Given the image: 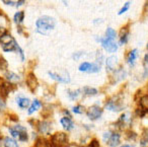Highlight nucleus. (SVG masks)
<instances>
[{
    "label": "nucleus",
    "mask_w": 148,
    "mask_h": 147,
    "mask_svg": "<svg viewBox=\"0 0 148 147\" xmlns=\"http://www.w3.org/2000/svg\"><path fill=\"white\" fill-rule=\"evenodd\" d=\"M106 36H107V39H109V40H115V38H116V32H115V30H113L112 27H108L107 29V31H106Z\"/></svg>",
    "instance_id": "22"
},
{
    "label": "nucleus",
    "mask_w": 148,
    "mask_h": 147,
    "mask_svg": "<svg viewBox=\"0 0 148 147\" xmlns=\"http://www.w3.org/2000/svg\"><path fill=\"white\" fill-rule=\"evenodd\" d=\"M147 48H148V44H147Z\"/></svg>",
    "instance_id": "46"
},
{
    "label": "nucleus",
    "mask_w": 148,
    "mask_h": 147,
    "mask_svg": "<svg viewBox=\"0 0 148 147\" xmlns=\"http://www.w3.org/2000/svg\"><path fill=\"white\" fill-rule=\"evenodd\" d=\"M53 147H65L67 145V136L64 133H56L51 139Z\"/></svg>",
    "instance_id": "2"
},
{
    "label": "nucleus",
    "mask_w": 148,
    "mask_h": 147,
    "mask_svg": "<svg viewBox=\"0 0 148 147\" xmlns=\"http://www.w3.org/2000/svg\"><path fill=\"white\" fill-rule=\"evenodd\" d=\"M17 47L16 43H15V41L11 42L10 44H7V45H3L2 46V49L4 50L5 52H9V51H13V50H15Z\"/></svg>",
    "instance_id": "20"
},
{
    "label": "nucleus",
    "mask_w": 148,
    "mask_h": 147,
    "mask_svg": "<svg viewBox=\"0 0 148 147\" xmlns=\"http://www.w3.org/2000/svg\"><path fill=\"white\" fill-rule=\"evenodd\" d=\"M106 108L110 111H113V112H119V111L122 110V106L114 102H110L108 104H106Z\"/></svg>",
    "instance_id": "11"
},
{
    "label": "nucleus",
    "mask_w": 148,
    "mask_h": 147,
    "mask_svg": "<svg viewBox=\"0 0 148 147\" xmlns=\"http://www.w3.org/2000/svg\"><path fill=\"white\" fill-rule=\"evenodd\" d=\"M42 106V104L39 102L38 100H35L33 102V104H32L31 109L29 110V114H33L34 112H36V111L38 110V109H40Z\"/></svg>",
    "instance_id": "21"
},
{
    "label": "nucleus",
    "mask_w": 148,
    "mask_h": 147,
    "mask_svg": "<svg viewBox=\"0 0 148 147\" xmlns=\"http://www.w3.org/2000/svg\"><path fill=\"white\" fill-rule=\"evenodd\" d=\"M81 55H82V53H81V52H80V53H76V54H74V55H73V58H74L75 60H77L79 57H80Z\"/></svg>",
    "instance_id": "39"
},
{
    "label": "nucleus",
    "mask_w": 148,
    "mask_h": 147,
    "mask_svg": "<svg viewBox=\"0 0 148 147\" xmlns=\"http://www.w3.org/2000/svg\"><path fill=\"white\" fill-rule=\"evenodd\" d=\"M23 17H25V12L23 11H18V12L15 13L14 15V21L16 23H19L23 21Z\"/></svg>",
    "instance_id": "23"
},
{
    "label": "nucleus",
    "mask_w": 148,
    "mask_h": 147,
    "mask_svg": "<svg viewBox=\"0 0 148 147\" xmlns=\"http://www.w3.org/2000/svg\"><path fill=\"white\" fill-rule=\"evenodd\" d=\"M137 56H138V51L136 49H134L133 51L130 52L129 57H128V62H129L130 65H133L134 62H135V59L137 58Z\"/></svg>",
    "instance_id": "16"
},
{
    "label": "nucleus",
    "mask_w": 148,
    "mask_h": 147,
    "mask_svg": "<svg viewBox=\"0 0 148 147\" xmlns=\"http://www.w3.org/2000/svg\"><path fill=\"white\" fill-rule=\"evenodd\" d=\"M127 41H128V36L121 38V40H120V45H124V44L127 43Z\"/></svg>",
    "instance_id": "38"
},
{
    "label": "nucleus",
    "mask_w": 148,
    "mask_h": 147,
    "mask_svg": "<svg viewBox=\"0 0 148 147\" xmlns=\"http://www.w3.org/2000/svg\"><path fill=\"white\" fill-rule=\"evenodd\" d=\"M6 78L8 81L12 82V83H15V82L19 81V77L18 75H16L13 72H6Z\"/></svg>",
    "instance_id": "14"
},
{
    "label": "nucleus",
    "mask_w": 148,
    "mask_h": 147,
    "mask_svg": "<svg viewBox=\"0 0 148 147\" xmlns=\"http://www.w3.org/2000/svg\"><path fill=\"white\" fill-rule=\"evenodd\" d=\"M27 84L29 86V88L31 90H35L38 86V81H37V78L35 77L33 73H31L27 78Z\"/></svg>",
    "instance_id": "6"
},
{
    "label": "nucleus",
    "mask_w": 148,
    "mask_h": 147,
    "mask_svg": "<svg viewBox=\"0 0 148 147\" xmlns=\"http://www.w3.org/2000/svg\"><path fill=\"white\" fill-rule=\"evenodd\" d=\"M49 75L52 79L57 80V81H59V82H64V83H66V82L70 81V78H69V76H68L67 73L64 74V75H60V74H57L53 71H49Z\"/></svg>",
    "instance_id": "5"
},
{
    "label": "nucleus",
    "mask_w": 148,
    "mask_h": 147,
    "mask_svg": "<svg viewBox=\"0 0 148 147\" xmlns=\"http://www.w3.org/2000/svg\"><path fill=\"white\" fill-rule=\"evenodd\" d=\"M122 147H130L129 145H124V146H122Z\"/></svg>",
    "instance_id": "44"
},
{
    "label": "nucleus",
    "mask_w": 148,
    "mask_h": 147,
    "mask_svg": "<svg viewBox=\"0 0 148 147\" xmlns=\"http://www.w3.org/2000/svg\"><path fill=\"white\" fill-rule=\"evenodd\" d=\"M97 40L99 42H101L103 47L105 48L109 53H114V52L117 51L118 46H117V44L113 41V40H109V39H107V38H105V39H101V38H99V39H97Z\"/></svg>",
    "instance_id": "3"
},
{
    "label": "nucleus",
    "mask_w": 148,
    "mask_h": 147,
    "mask_svg": "<svg viewBox=\"0 0 148 147\" xmlns=\"http://www.w3.org/2000/svg\"><path fill=\"white\" fill-rule=\"evenodd\" d=\"M4 146L5 147H18L16 141L12 138H9V137H6L4 139Z\"/></svg>",
    "instance_id": "15"
},
{
    "label": "nucleus",
    "mask_w": 148,
    "mask_h": 147,
    "mask_svg": "<svg viewBox=\"0 0 148 147\" xmlns=\"http://www.w3.org/2000/svg\"><path fill=\"white\" fill-rule=\"evenodd\" d=\"M13 41H14V39H13L10 35H7V34H5V35H3L2 37L0 38V42H1L2 46L7 45V44H10L11 42H13Z\"/></svg>",
    "instance_id": "13"
},
{
    "label": "nucleus",
    "mask_w": 148,
    "mask_h": 147,
    "mask_svg": "<svg viewBox=\"0 0 148 147\" xmlns=\"http://www.w3.org/2000/svg\"><path fill=\"white\" fill-rule=\"evenodd\" d=\"M144 61H145V63H147L148 62V54H146L145 57H144Z\"/></svg>",
    "instance_id": "43"
},
{
    "label": "nucleus",
    "mask_w": 148,
    "mask_h": 147,
    "mask_svg": "<svg viewBox=\"0 0 148 147\" xmlns=\"http://www.w3.org/2000/svg\"><path fill=\"white\" fill-rule=\"evenodd\" d=\"M61 124H62V126L66 129V130H71V129H73V127H74L72 121L70 120V119H68V118L61 119Z\"/></svg>",
    "instance_id": "10"
},
{
    "label": "nucleus",
    "mask_w": 148,
    "mask_h": 147,
    "mask_svg": "<svg viewBox=\"0 0 148 147\" xmlns=\"http://www.w3.org/2000/svg\"><path fill=\"white\" fill-rule=\"evenodd\" d=\"M0 147H1V140H0Z\"/></svg>",
    "instance_id": "45"
},
{
    "label": "nucleus",
    "mask_w": 148,
    "mask_h": 147,
    "mask_svg": "<svg viewBox=\"0 0 148 147\" xmlns=\"http://www.w3.org/2000/svg\"><path fill=\"white\" fill-rule=\"evenodd\" d=\"M128 34H129V30H128V27H124V29L121 30L120 36H121V38H123V37H126V36H128Z\"/></svg>",
    "instance_id": "32"
},
{
    "label": "nucleus",
    "mask_w": 148,
    "mask_h": 147,
    "mask_svg": "<svg viewBox=\"0 0 148 147\" xmlns=\"http://www.w3.org/2000/svg\"><path fill=\"white\" fill-rule=\"evenodd\" d=\"M50 129H51V125H50V123H48V122L40 123V125H39V130H40V132H42V133H48L50 131Z\"/></svg>",
    "instance_id": "12"
},
{
    "label": "nucleus",
    "mask_w": 148,
    "mask_h": 147,
    "mask_svg": "<svg viewBox=\"0 0 148 147\" xmlns=\"http://www.w3.org/2000/svg\"><path fill=\"white\" fill-rule=\"evenodd\" d=\"M108 143H109L110 146L112 147H116L120 144V135L117 134V133H113L110 137V139L108 140Z\"/></svg>",
    "instance_id": "8"
},
{
    "label": "nucleus",
    "mask_w": 148,
    "mask_h": 147,
    "mask_svg": "<svg viewBox=\"0 0 148 147\" xmlns=\"http://www.w3.org/2000/svg\"><path fill=\"white\" fill-rule=\"evenodd\" d=\"M130 4H131V2H130V1H127V2L125 3V5H124V6L121 8V10L119 11V14H123L124 12H126V11H127L128 9H129Z\"/></svg>",
    "instance_id": "27"
},
{
    "label": "nucleus",
    "mask_w": 148,
    "mask_h": 147,
    "mask_svg": "<svg viewBox=\"0 0 148 147\" xmlns=\"http://www.w3.org/2000/svg\"><path fill=\"white\" fill-rule=\"evenodd\" d=\"M99 66L97 64H91L90 65V68L87 72H90V73H95V72H99Z\"/></svg>",
    "instance_id": "26"
},
{
    "label": "nucleus",
    "mask_w": 148,
    "mask_h": 147,
    "mask_svg": "<svg viewBox=\"0 0 148 147\" xmlns=\"http://www.w3.org/2000/svg\"><path fill=\"white\" fill-rule=\"evenodd\" d=\"M146 75H148V66H146L145 67V72H144V76H146Z\"/></svg>",
    "instance_id": "42"
},
{
    "label": "nucleus",
    "mask_w": 148,
    "mask_h": 147,
    "mask_svg": "<svg viewBox=\"0 0 148 147\" xmlns=\"http://www.w3.org/2000/svg\"><path fill=\"white\" fill-rule=\"evenodd\" d=\"M9 132H10L11 136H13L14 138H18V137H19V133L17 132V131H15L13 128H10V129H9Z\"/></svg>",
    "instance_id": "33"
},
{
    "label": "nucleus",
    "mask_w": 148,
    "mask_h": 147,
    "mask_svg": "<svg viewBox=\"0 0 148 147\" xmlns=\"http://www.w3.org/2000/svg\"><path fill=\"white\" fill-rule=\"evenodd\" d=\"M89 147H99V141H97V139H93V140L90 142V144H89Z\"/></svg>",
    "instance_id": "34"
},
{
    "label": "nucleus",
    "mask_w": 148,
    "mask_h": 147,
    "mask_svg": "<svg viewBox=\"0 0 148 147\" xmlns=\"http://www.w3.org/2000/svg\"><path fill=\"white\" fill-rule=\"evenodd\" d=\"M5 106H6V104H5V102L2 100V98H0V112L4 110Z\"/></svg>",
    "instance_id": "36"
},
{
    "label": "nucleus",
    "mask_w": 148,
    "mask_h": 147,
    "mask_svg": "<svg viewBox=\"0 0 148 147\" xmlns=\"http://www.w3.org/2000/svg\"><path fill=\"white\" fill-rule=\"evenodd\" d=\"M23 3H25V1H23V0H21V1H18V2L16 3V6H21V5H23Z\"/></svg>",
    "instance_id": "41"
},
{
    "label": "nucleus",
    "mask_w": 148,
    "mask_h": 147,
    "mask_svg": "<svg viewBox=\"0 0 148 147\" xmlns=\"http://www.w3.org/2000/svg\"><path fill=\"white\" fill-rule=\"evenodd\" d=\"M140 106H141L142 110L145 111V113L148 112V95H145L141 98V100H140Z\"/></svg>",
    "instance_id": "19"
},
{
    "label": "nucleus",
    "mask_w": 148,
    "mask_h": 147,
    "mask_svg": "<svg viewBox=\"0 0 148 147\" xmlns=\"http://www.w3.org/2000/svg\"><path fill=\"white\" fill-rule=\"evenodd\" d=\"M11 84L7 83V82H3L2 84H0V94L3 98H6L8 95V93L10 92L11 88H10Z\"/></svg>",
    "instance_id": "7"
},
{
    "label": "nucleus",
    "mask_w": 148,
    "mask_h": 147,
    "mask_svg": "<svg viewBox=\"0 0 148 147\" xmlns=\"http://www.w3.org/2000/svg\"><path fill=\"white\" fill-rule=\"evenodd\" d=\"M3 2H4L5 4H7V5H13V3H14L13 1H5V0L3 1Z\"/></svg>",
    "instance_id": "40"
},
{
    "label": "nucleus",
    "mask_w": 148,
    "mask_h": 147,
    "mask_svg": "<svg viewBox=\"0 0 148 147\" xmlns=\"http://www.w3.org/2000/svg\"><path fill=\"white\" fill-rule=\"evenodd\" d=\"M18 139H19L21 141H23V142L27 141V132H21V133H19Z\"/></svg>",
    "instance_id": "31"
},
{
    "label": "nucleus",
    "mask_w": 148,
    "mask_h": 147,
    "mask_svg": "<svg viewBox=\"0 0 148 147\" xmlns=\"http://www.w3.org/2000/svg\"><path fill=\"white\" fill-rule=\"evenodd\" d=\"M107 67L109 70H114L118 64V58L116 56H111L107 59Z\"/></svg>",
    "instance_id": "9"
},
{
    "label": "nucleus",
    "mask_w": 148,
    "mask_h": 147,
    "mask_svg": "<svg viewBox=\"0 0 148 147\" xmlns=\"http://www.w3.org/2000/svg\"><path fill=\"white\" fill-rule=\"evenodd\" d=\"M36 147H48V143L44 139H38L36 143Z\"/></svg>",
    "instance_id": "25"
},
{
    "label": "nucleus",
    "mask_w": 148,
    "mask_h": 147,
    "mask_svg": "<svg viewBox=\"0 0 148 147\" xmlns=\"http://www.w3.org/2000/svg\"><path fill=\"white\" fill-rule=\"evenodd\" d=\"M82 91H83V93H84L85 95H95V94L97 93V90L95 89V88L88 87V86H85V87H83Z\"/></svg>",
    "instance_id": "17"
},
{
    "label": "nucleus",
    "mask_w": 148,
    "mask_h": 147,
    "mask_svg": "<svg viewBox=\"0 0 148 147\" xmlns=\"http://www.w3.org/2000/svg\"><path fill=\"white\" fill-rule=\"evenodd\" d=\"M103 114V110L97 106H92L87 110V117L90 120H97Z\"/></svg>",
    "instance_id": "4"
},
{
    "label": "nucleus",
    "mask_w": 148,
    "mask_h": 147,
    "mask_svg": "<svg viewBox=\"0 0 148 147\" xmlns=\"http://www.w3.org/2000/svg\"><path fill=\"white\" fill-rule=\"evenodd\" d=\"M7 67V62L2 56H0V69H5Z\"/></svg>",
    "instance_id": "29"
},
{
    "label": "nucleus",
    "mask_w": 148,
    "mask_h": 147,
    "mask_svg": "<svg viewBox=\"0 0 148 147\" xmlns=\"http://www.w3.org/2000/svg\"><path fill=\"white\" fill-rule=\"evenodd\" d=\"M111 132H106L105 134H103V140L106 141V142H107L108 140H109L110 139V137H111Z\"/></svg>",
    "instance_id": "37"
},
{
    "label": "nucleus",
    "mask_w": 148,
    "mask_h": 147,
    "mask_svg": "<svg viewBox=\"0 0 148 147\" xmlns=\"http://www.w3.org/2000/svg\"><path fill=\"white\" fill-rule=\"evenodd\" d=\"M17 104H18L21 108L23 109H25L29 106V100L27 98H17Z\"/></svg>",
    "instance_id": "18"
},
{
    "label": "nucleus",
    "mask_w": 148,
    "mask_h": 147,
    "mask_svg": "<svg viewBox=\"0 0 148 147\" xmlns=\"http://www.w3.org/2000/svg\"><path fill=\"white\" fill-rule=\"evenodd\" d=\"M72 111H73L75 114H82V113H83V106H74V108L72 109Z\"/></svg>",
    "instance_id": "30"
},
{
    "label": "nucleus",
    "mask_w": 148,
    "mask_h": 147,
    "mask_svg": "<svg viewBox=\"0 0 148 147\" xmlns=\"http://www.w3.org/2000/svg\"><path fill=\"white\" fill-rule=\"evenodd\" d=\"M79 94V90H76V91H73V92H69V96H70V98H77V95Z\"/></svg>",
    "instance_id": "35"
},
{
    "label": "nucleus",
    "mask_w": 148,
    "mask_h": 147,
    "mask_svg": "<svg viewBox=\"0 0 148 147\" xmlns=\"http://www.w3.org/2000/svg\"><path fill=\"white\" fill-rule=\"evenodd\" d=\"M90 63H88V62H84V63H82L80 66H79V70L80 71H88L89 68H90Z\"/></svg>",
    "instance_id": "24"
},
{
    "label": "nucleus",
    "mask_w": 148,
    "mask_h": 147,
    "mask_svg": "<svg viewBox=\"0 0 148 147\" xmlns=\"http://www.w3.org/2000/svg\"><path fill=\"white\" fill-rule=\"evenodd\" d=\"M38 32L43 35H47L50 30H53L55 27V21L50 16H42L37 21Z\"/></svg>",
    "instance_id": "1"
},
{
    "label": "nucleus",
    "mask_w": 148,
    "mask_h": 147,
    "mask_svg": "<svg viewBox=\"0 0 148 147\" xmlns=\"http://www.w3.org/2000/svg\"><path fill=\"white\" fill-rule=\"evenodd\" d=\"M148 142V131H144L143 137L141 139V145H145Z\"/></svg>",
    "instance_id": "28"
}]
</instances>
